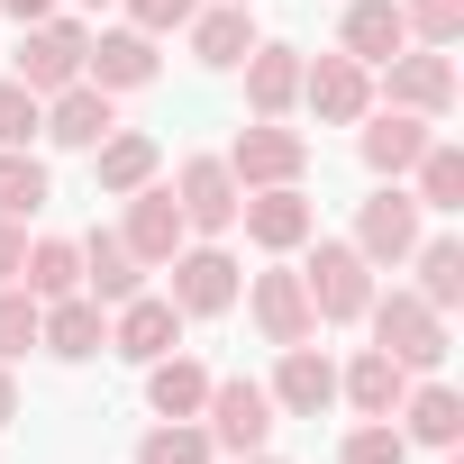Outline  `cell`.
I'll return each mask as SVG.
<instances>
[{
	"label": "cell",
	"instance_id": "6da1fadb",
	"mask_svg": "<svg viewBox=\"0 0 464 464\" xmlns=\"http://www.w3.org/2000/svg\"><path fill=\"white\" fill-rule=\"evenodd\" d=\"M364 328H373V346H382L392 364H410V373H437V364H446V310H428L410 283L373 292V301H364Z\"/></svg>",
	"mask_w": 464,
	"mask_h": 464
},
{
	"label": "cell",
	"instance_id": "7a4b0ae2",
	"mask_svg": "<svg viewBox=\"0 0 464 464\" xmlns=\"http://www.w3.org/2000/svg\"><path fill=\"white\" fill-rule=\"evenodd\" d=\"M237 292H246V274H237V256H227L218 237H182L173 256H164V301L182 310V319H227L237 310Z\"/></svg>",
	"mask_w": 464,
	"mask_h": 464
},
{
	"label": "cell",
	"instance_id": "3957f363",
	"mask_svg": "<svg viewBox=\"0 0 464 464\" xmlns=\"http://www.w3.org/2000/svg\"><path fill=\"white\" fill-rule=\"evenodd\" d=\"M301 292L319 310V328H355L364 301H373V265L346 246V237H310V265H301Z\"/></svg>",
	"mask_w": 464,
	"mask_h": 464
},
{
	"label": "cell",
	"instance_id": "277c9868",
	"mask_svg": "<svg viewBox=\"0 0 464 464\" xmlns=\"http://www.w3.org/2000/svg\"><path fill=\"white\" fill-rule=\"evenodd\" d=\"M82 55H92V19H73V10H55V19H37V28H19V82L37 92V101H55L64 82H82Z\"/></svg>",
	"mask_w": 464,
	"mask_h": 464
},
{
	"label": "cell",
	"instance_id": "5b68a950",
	"mask_svg": "<svg viewBox=\"0 0 464 464\" xmlns=\"http://www.w3.org/2000/svg\"><path fill=\"white\" fill-rule=\"evenodd\" d=\"M274 419H283V410H274V392H265V382H246V373H227V382H218V373H209L200 428H209V446H218V455H256V446L274 437Z\"/></svg>",
	"mask_w": 464,
	"mask_h": 464
},
{
	"label": "cell",
	"instance_id": "8992f818",
	"mask_svg": "<svg viewBox=\"0 0 464 464\" xmlns=\"http://www.w3.org/2000/svg\"><path fill=\"white\" fill-rule=\"evenodd\" d=\"M373 73H382L373 92H382L392 110L455 119V55H446V46H401V55H392V64H373Z\"/></svg>",
	"mask_w": 464,
	"mask_h": 464
},
{
	"label": "cell",
	"instance_id": "52a82bcc",
	"mask_svg": "<svg viewBox=\"0 0 464 464\" xmlns=\"http://www.w3.org/2000/svg\"><path fill=\"white\" fill-rule=\"evenodd\" d=\"M237 227H246L265 256H301V246L319 237V200H310L301 182H265V191L237 200Z\"/></svg>",
	"mask_w": 464,
	"mask_h": 464
},
{
	"label": "cell",
	"instance_id": "ba28073f",
	"mask_svg": "<svg viewBox=\"0 0 464 464\" xmlns=\"http://www.w3.org/2000/svg\"><path fill=\"white\" fill-rule=\"evenodd\" d=\"M419 237H428V209H419L401 182H382V191L355 209V237H346V246L382 274V265H410V246H419Z\"/></svg>",
	"mask_w": 464,
	"mask_h": 464
},
{
	"label": "cell",
	"instance_id": "9c48e42d",
	"mask_svg": "<svg viewBox=\"0 0 464 464\" xmlns=\"http://www.w3.org/2000/svg\"><path fill=\"white\" fill-rule=\"evenodd\" d=\"M301 110L319 128H355L373 110V64H355V55H301Z\"/></svg>",
	"mask_w": 464,
	"mask_h": 464
},
{
	"label": "cell",
	"instance_id": "30bf717a",
	"mask_svg": "<svg viewBox=\"0 0 464 464\" xmlns=\"http://www.w3.org/2000/svg\"><path fill=\"white\" fill-rule=\"evenodd\" d=\"M227 173H237V191L301 182V173H310V137L283 128V119H256V128H237V146H227Z\"/></svg>",
	"mask_w": 464,
	"mask_h": 464
},
{
	"label": "cell",
	"instance_id": "8fae6325",
	"mask_svg": "<svg viewBox=\"0 0 464 464\" xmlns=\"http://www.w3.org/2000/svg\"><path fill=\"white\" fill-rule=\"evenodd\" d=\"M173 200H182V227H191V237H227L246 191H237V173H227V155H182Z\"/></svg>",
	"mask_w": 464,
	"mask_h": 464
},
{
	"label": "cell",
	"instance_id": "7c38bea8",
	"mask_svg": "<svg viewBox=\"0 0 464 464\" xmlns=\"http://www.w3.org/2000/svg\"><path fill=\"white\" fill-rule=\"evenodd\" d=\"M428 137H437V119H419V110H392V101L355 119V155H364V173H373V182H401V173L428 155Z\"/></svg>",
	"mask_w": 464,
	"mask_h": 464
},
{
	"label": "cell",
	"instance_id": "4fadbf2b",
	"mask_svg": "<svg viewBox=\"0 0 464 464\" xmlns=\"http://www.w3.org/2000/svg\"><path fill=\"white\" fill-rule=\"evenodd\" d=\"M237 301H246V319H256V337H265V346H310V337H319V310H310V292H301V274H292V265L256 274Z\"/></svg>",
	"mask_w": 464,
	"mask_h": 464
},
{
	"label": "cell",
	"instance_id": "5bb4252c",
	"mask_svg": "<svg viewBox=\"0 0 464 464\" xmlns=\"http://www.w3.org/2000/svg\"><path fill=\"white\" fill-rule=\"evenodd\" d=\"M155 46H164V37H146V28H128V19H119V28H92L82 82H101L110 101H119V92H146V82L164 73V55H155Z\"/></svg>",
	"mask_w": 464,
	"mask_h": 464
},
{
	"label": "cell",
	"instance_id": "9a60e30c",
	"mask_svg": "<svg viewBox=\"0 0 464 464\" xmlns=\"http://www.w3.org/2000/svg\"><path fill=\"white\" fill-rule=\"evenodd\" d=\"M119 237H128V256H137L146 274H164V256L191 237V227H182V200H173V182H164V173L128 191V218H119Z\"/></svg>",
	"mask_w": 464,
	"mask_h": 464
},
{
	"label": "cell",
	"instance_id": "2e32d148",
	"mask_svg": "<svg viewBox=\"0 0 464 464\" xmlns=\"http://www.w3.org/2000/svg\"><path fill=\"white\" fill-rule=\"evenodd\" d=\"M182 37H191V64L237 73V64H246V46H256V0H200V10L182 19Z\"/></svg>",
	"mask_w": 464,
	"mask_h": 464
},
{
	"label": "cell",
	"instance_id": "e0dca14e",
	"mask_svg": "<svg viewBox=\"0 0 464 464\" xmlns=\"http://www.w3.org/2000/svg\"><path fill=\"white\" fill-rule=\"evenodd\" d=\"M110 128H119V101H110L101 82H64V92L46 101V128H37V137H46V146H64V155H92Z\"/></svg>",
	"mask_w": 464,
	"mask_h": 464
},
{
	"label": "cell",
	"instance_id": "ac0fdd59",
	"mask_svg": "<svg viewBox=\"0 0 464 464\" xmlns=\"http://www.w3.org/2000/svg\"><path fill=\"white\" fill-rule=\"evenodd\" d=\"M173 346H182V310H173L164 292H137V301H119V310H110V355L155 364V355H173Z\"/></svg>",
	"mask_w": 464,
	"mask_h": 464
},
{
	"label": "cell",
	"instance_id": "d6986e66",
	"mask_svg": "<svg viewBox=\"0 0 464 464\" xmlns=\"http://www.w3.org/2000/svg\"><path fill=\"white\" fill-rule=\"evenodd\" d=\"M274 355H283V364H274L265 392H274L283 419H319V410H337V364L319 355V337H310V346H274Z\"/></svg>",
	"mask_w": 464,
	"mask_h": 464
},
{
	"label": "cell",
	"instance_id": "ffe728a7",
	"mask_svg": "<svg viewBox=\"0 0 464 464\" xmlns=\"http://www.w3.org/2000/svg\"><path fill=\"white\" fill-rule=\"evenodd\" d=\"M237 73H246V110H256V119H292V110H301V46L256 37Z\"/></svg>",
	"mask_w": 464,
	"mask_h": 464
},
{
	"label": "cell",
	"instance_id": "44dd1931",
	"mask_svg": "<svg viewBox=\"0 0 464 464\" xmlns=\"http://www.w3.org/2000/svg\"><path fill=\"white\" fill-rule=\"evenodd\" d=\"M37 346H46V355H64V364H92V355L110 346V310H101L92 292H64V301H46V310H37Z\"/></svg>",
	"mask_w": 464,
	"mask_h": 464
},
{
	"label": "cell",
	"instance_id": "7402d4cb",
	"mask_svg": "<svg viewBox=\"0 0 464 464\" xmlns=\"http://www.w3.org/2000/svg\"><path fill=\"white\" fill-rule=\"evenodd\" d=\"M392 428H401L410 446H437V455H446V446L464 437V392H455V382H437V373H428V382L410 373V392H401Z\"/></svg>",
	"mask_w": 464,
	"mask_h": 464
},
{
	"label": "cell",
	"instance_id": "603a6c76",
	"mask_svg": "<svg viewBox=\"0 0 464 464\" xmlns=\"http://www.w3.org/2000/svg\"><path fill=\"white\" fill-rule=\"evenodd\" d=\"M401 392H410V364H392L382 346H355V364H337V401L355 419H392Z\"/></svg>",
	"mask_w": 464,
	"mask_h": 464
},
{
	"label": "cell",
	"instance_id": "cb8c5ba5",
	"mask_svg": "<svg viewBox=\"0 0 464 464\" xmlns=\"http://www.w3.org/2000/svg\"><path fill=\"white\" fill-rule=\"evenodd\" d=\"M82 292H92L101 310H119V301H137V292H146V265L128 256L119 227H92V237H82Z\"/></svg>",
	"mask_w": 464,
	"mask_h": 464
},
{
	"label": "cell",
	"instance_id": "d4e9b609",
	"mask_svg": "<svg viewBox=\"0 0 464 464\" xmlns=\"http://www.w3.org/2000/svg\"><path fill=\"white\" fill-rule=\"evenodd\" d=\"M155 173H164V146H155L146 128H110V137L92 146V182H101L110 200H128V191L155 182Z\"/></svg>",
	"mask_w": 464,
	"mask_h": 464
},
{
	"label": "cell",
	"instance_id": "484cf974",
	"mask_svg": "<svg viewBox=\"0 0 464 464\" xmlns=\"http://www.w3.org/2000/svg\"><path fill=\"white\" fill-rule=\"evenodd\" d=\"M401 46H410V19H401V0H346L337 55H355V64H392Z\"/></svg>",
	"mask_w": 464,
	"mask_h": 464
},
{
	"label": "cell",
	"instance_id": "4316f807",
	"mask_svg": "<svg viewBox=\"0 0 464 464\" xmlns=\"http://www.w3.org/2000/svg\"><path fill=\"white\" fill-rule=\"evenodd\" d=\"M200 401H209V364H191L182 346L146 364V410L155 419H200Z\"/></svg>",
	"mask_w": 464,
	"mask_h": 464
},
{
	"label": "cell",
	"instance_id": "83f0119b",
	"mask_svg": "<svg viewBox=\"0 0 464 464\" xmlns=\"http://www.w3.org/2000/svg\"><path fill=\"white\" fill-rule=\"evenodd\" d=\"M19 292H28V301H64V292H82V246H73V237H28V256H19Z\"/></svg>",
	"mask_w": 464,
	"mask_h": 464
},
{
	"label": "cell",
	"instance_id": "f1b7e54d",
	"mask_svg": "<svg viewBox=\"0 0 464 464\" xmlns=\"http://www.w3.org/2000/svg\"><path fill=\"white\" fill-rule=\"evenodd\" d=\"M410 265H419V283H410V292H419L428 310H455V301H464V246H455V237H419V246H410Z\"/></svg>",
	"mask_w": 464,
	"mask_h": 464
},
{
	"label": "cell",
	"instance_id": "f546056e",
	"mask_svg": "<svg viewBox=\"0 0 464 464\" xmlns=\"http://www.w3.org/2000/svg\"><path fill=\"white\" fill-rule=\"evenodd\" d=\"M46 200H55V182H46L37 146H0V218H37Z\"/></svg>",
	"mask_w": 464,
	"mask_h": 464
},
{
	"label": "cell",
	"instance_id": "4dcf8cb0",
	"mask_svg": "<svg viewBox=\"0 0 464 464\" xmlns=\"http://www.w3.org/2000/svg\"><path fill=\"white\" fill-rule=\"evenodd\" d=\"M410 173H419V191H410L419 209H464V146H446V137H428V155H419Z\"/></svg>",
	"mask_w": 464,
	"mask_h": 464
},
{
	"label": "cell",
	"instance_id": "1f68e13d",
	"mask_svg": "<svg viewBox=\"0 0 464 464\" xmlns=\"http://www.w3.org/2000/svg\"><path fill=\"white\" fill-rule=\"evenodd\" d=\"M218 446H209V428L200 419H155L146 437H137V464H209Z\"/></svg>",
	"mask_w": 464,
	"mask_h": 464
},
{
	"label": "cell",
	"instance_id": "d6a6232c",
	"mask_svg": "<svg viewBox=\"0 0 464 464\" xmlns=\"http://www.w3.org/2000/svg\"><path fill=\"white\" fill-rule=\"evenodd\" d=\"M337 464H410V437H401L392 419H355V428L337 437Z\"/></svg>",
	"mask_w": 464,
	"mask_h": 464
},
{
	"label": "cell",
	"instance_id": "836d02e7",
	"mask_svg": "<svg viewBox=\"0 0 464 464\" xmlns=\"http://www.w3.org/2000/svg\"><path fill=\"white\" fill-rule=\"evenodd\" d=\"M37 310H46V301H28L19 283H0V364H19V355L37 346Z\"/></svg>",
	"mask_w": 464,
	"mask_h": 464
},
{
	"label": "cell",
	"instance_id": "e575fe53",
	"mask_svg": "<svg viewBox=\"0 0 464 464\" xmlns=\"http://www.w3.org/2000/svg\"><path fill=\"white\" fill-rule=\"evenodd\" d=\"M37 128H46V101L10 73V82H0V146H37Z\"/></svg>",
	"mask_w": 464,
	"mask_h": 464
},
{
	"label": "cell",
	"instance_id": "d590c367",
	"mask_svg": "<svg viewBox=\"0 0 464 464\" xmlns=\"http://www.w3.org/2000/svg\"><path fill=\"white\" fill-rule=\"evenodd\" d=\"M410 19V46H455L464 37V0H401Z\"/></svg>",
	"mask_w": 464,
	"mask_h": 464
},
{
	"label": "cell",
	"instance_id": "8d00e7d4",
	"mask_svg": "<svg viewBox=\"0 0 464 464\" xmlns=\"http://www.w3.org/2000/svg\"><path fill=\"white\" fill-rule=\"evenodd\" d=\"M128 10V28H146V37H182V19L200 10V0H119Z\"/></svg>",
	"mask_w": 464,
	"mask_h": 464
},
{
	"label": "cell",
	"instance_id": "74e56055",
	"mask_svg": "<svg viewBox=\"0 0 464 464\" xmlns=\"http://www.w3.org/2000/svg\"><path fill=\"white\" fill-rule=\"evenodd\" d=\"M19 256H28V218H0V283H19Z\"/></svg>",
	"mask_w": 464,
	"mask_h": 464
},
{
	"label": "cell",
	"instance_id": "f35d334b",
	"mask_svg": "<svg viewBox=\"0 0 464 464\" xmlns=\"http://www.w3.org/2000/svg\"><path fill=\"white\" fill-rule=\"evenodd\" d=\"M64 0H0V19H19V28H37V19H55Z\"/></svg>",
	"mask_w": 464,
	"mask_h": 464
},
{
	"label": "cell",
	"instance_id": "ab89813d",
	"mask_svg": "<svg viewBox=\"0 0 464 464\" xmlns=\"http://www.w3.org/2000/svg\"><path fill=\"white\" fill-rule=\"evenodd\" d=\"M19 419V382H10V364H0V428Z\"/></svg>",
	"mask_w": 464,
	"mask_h": 464
},
{
	"label": "cell",
	"instance_id": "60d3db41",
	"mask_svg": "<svg viewBox=\"0 0 464 464\" xmlns=\"http://www.w3.org/2000/svg\"><path fill=\"white\" fill-rule=\"evenodd\" d=\"M237 464H283V455H265V446H256V455H237Z\"/></svg>",
	"mask_w": 464,
	"mask_h": 464
},
{
	"label": "cell",
	"instance_id": "b9f144b4",
	"mask_svg": "<svg viewBox=\"0 0 464 464\" xmlns=\"http://www.w3.org/2000/svg\"><path fill=\"white\" fill-rule=\"evenodd\" d=\"M73 10H119V0H73Z\"/></svg>",
	"mask_w": 464,
	"mask_h": 464
},
{
	"label": "cell",
	"instance_id": "7bdbcfd3",
	"mask_svg": "<svg viewBox=\"0 0 464 464\" xmlns=\"http://www.w3.org/2000/svg\"><path fill=\"white\" fill-rule=\"evenodd\" d=\"M446 464H464V455H455V446H446Z\"/></svg>",
	"mask_w": 464,
	"mask_h": 464
}]
</instances>
